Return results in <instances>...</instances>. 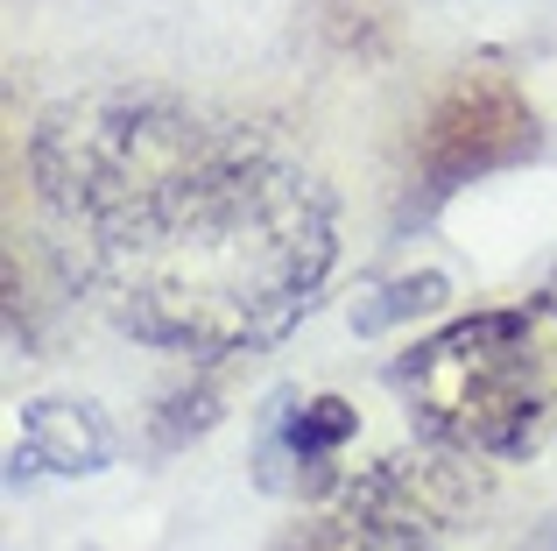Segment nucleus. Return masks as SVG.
I'll list each match as a JSON object with an SVG mask.
<instances>
[{
  "mask_svg": "<svg viewBox=\"0 0 557 551\" xmlns=\"http://www.w3.org/2000/svg\"><path fill=\"white\" fill-rule=\"evenodd\" d=\"M36 184L92 304L170 354L283 340L332 269V206L311 170L255 127L170 99L50 113Z\"/></svg>",
  "mask_w": 557,
  "mask_h": 551,
  "instance_id": "nucleus-1",
  "label": "nucleus"
},
{
  "mask_svg": "<svg viewBox=\"0 0 557 551\" xmlns=\"http://www.w3.org/2000/svg\"><path fill=\"white\" fill-rule=\"evenodd\" d=\"M409 417L451 453L516 460L557 431V297L473 311L395 360Z\"/></svg>",
  "mask_w": 557,
  "mask_h": 551,
  "instance_id": "nucleus-2",
  "label": "nucleus"
},
{
  "mask_svg": "<svg viewBox=\"0 0 557 551\" xmlns=\"http://www.w3.org/2000/svg\"><path fill=\"white\" fill-rule=\"evenodd\" d=\"M445 460H388L368 481L346 488V502L311 524L289 551H437V530L451 516Z\"/></svg>",
  "mask_w": 557,
  "mask_h": 551,
  "instance_id": "nucleus-3",
  "label": "nucleus"
},
{
  "mask_svg": "<svg viewBox=\"0 0 557 551\" xmlns=\"http://www.w3.org/2000/svg\"><path fill=\"white\" fill-rule=\"evenodd\" d=\"M536 113L522 107L508 85H466V93H451L445 107L431 113V135H423V170H431L437 192H451V184L480 177V170H502L516 163V142H487L494 127H530Z\"/></svg>",
  "mask_w": 557,
  "mask_h": 551,
  "instance_id": "nucleus-4",
  "label": "nucleus"
},
{
  "mask_svg": "<svg viewBox=\"0 0 557 551\" xmlns=\"http://www.w3.org/2000/svg\"><path fill=\"white\" fill-rule=\"evenodd\" d=\"M14 460H36L50 474H99L113 460V431L99 425L92 403H36Z\"/></svg>",
  "mask_w": 557,
  "mask_h": 551,
  "instance_id": "nucleus-5",
  "label": "nucleus"
},
{
  "mask_svg": "<svg viewBox=\"0 0 557 551\" xmlns=\"http://www.w3.org/2000/svg\"><path fill=\"white\" fill-rule=\"evenodd\" d=\"M283 411V453L289 467H311V495H325L332 488V453H339L346 439L360 431V411L346 396H311V403H275Z\"/></svg>",
  "mask_w": 557,
  "mask_h": 551,
  "instance_id": "nucleus-6",
  "label": "nucleus"
},
{
  "mask_svg": "<svg viewBox=\"0 0 557 551\" xmlns=\"http://www.w3.org/2000/svg\"><path fill=\"white\" fill-rule=\"evenodd\" d=\"M423 304H445V276H409V283H395L381 311H360V326L374 332V326H388V318H403V311H423Z\"/></svg>",
  "mask_w": 557,
  "mask_h": 551,
  "instance_id": "nucleus-7",
  "label": "nucleus"
}]
</instances>
